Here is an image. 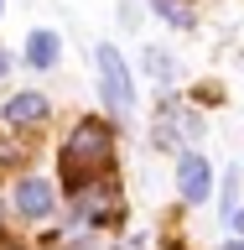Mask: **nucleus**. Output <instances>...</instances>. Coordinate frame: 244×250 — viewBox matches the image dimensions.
Returning <instances> with one entry per match:
<instances>
[{"label": "nucleus", "instance_id": "8", "mask_svg": "<svg viewBox=\"0 0 244 250\" xmlns=\"http://www.w3.org/2000/svg\"><path fill=\"white\" fill-rule=\"evenodd\" d=\"M57 31H31V42H26V62L31 68H52L57 62Z\"/></svg>", "mask_w": 244, "mask_h": 250}, {"label": "nucleus", "instance_id": "13", "mask_svg": "<svg viewBox=\"0 0 244 250\" xmlns=\"http://www.w3.org/2000/svg\"><path fill=\"white\" fill-rule=\"evenodd\" d=\"M5 73H11V58H5V52H0V78H5Z\"/></svg>", "mask_w": 244, "mask_h": 250}, {"label": "nucleus", "instance_id": "5", "mask_svg": "<svg viewBox=\"0 0 244 250\" xmlns=\"http://www.w3.org/2000/svg\"><path fill=\"white\" fill-rule=\"evenodd\" d=\"M16 208L26 219H47L52 214V183H42V177H21V188H16Z\"/></svg>", "mask_w": 244, "mask_h": 250}, {"label": "nucleus", "instance_id": "14", "mask_svg": "<svg viewBox=\"0 0 244 250\" xmlns=\"http://www.w3.org/2000/svg\"><path fill=\"white\" fill-rule=\"evenodd\" d=\"M224 250H244V240H229V245H224Z\"/></svg>", "mask_w": 244, "mask_h": 250}, {"label": "nucleus", "instance_id": "6", "mask_svg": "<svg viewBox=\"0 0 244 250\" xmlns=\"http://www.w3.org/2000/svg\"><path fill=\"white\" fill-rule=\"evenodd\" d=\"M161 141H198L203 136V120L192 115V109H167L161 104V130H156Z\"/></svg>", "mask_w": 244, "mask_h": 250}, {"label": "nucleus", "instance_id": "10", "mask_svg": "<svg viewBox=\"0 0 244 250\" xmlns=\"http://www.w3.org/2000/svg\"><path fill=\"white\" fill-rule=\"evenodd\" d=\"M146 62H151V73H156V78H171V73H177V62H171L167 52H156V47L146 52Z\"/></svg>", "mask_w": 244, "mask_h": 250}, {"label": "nucleus", "instance_id": "4", "mask_svg": "<svg viewBox=\"0 0 244 250\" xmlns=\"http://www.w3.org/2000/svg\"><path fill=\"white\" fill-rule=\"evenodd\" d=\"M177 188H182L187 203H208V193H213V167H208L198 151H187L182 162H177Z\"/></svg>", "mask_w": 244, "mask_h": 250}, {"label": "nucleus", "instance_id": "12", "mask_svg": "<svg viewBox=\"0 0 244 250\" xmlns=\"http://www.w3.org/2000/svg\"><path fill=\"white\" fill-rule=\"evenodd\" d=\"M234 224H239V234H244V203H239V208H234Z\"/></svg>", "mask_w": 244, "mask_h": 250}, {"label": "nucleus", "instance_id": "11", "mask_svg": "<svg viewBox=\"0 0 244 250\" xmlns=\"http://www.w3.org/2000/svg\"><path fill=\"white\" fill-rule=\"evenodd\" d=\"M0 250H26V245H16V240H5V234H0Z\"/></svg>", "mask_w": 244, "mask_h": 250}, {"label": "nucleus", "instance_id": "9", "mask_svg": "<svg viewBox=\"0 0 244 250\" xmlns=\"http://www.w3.org/2000/svg\"><path fill=\"white\" fill-rule=\"evenodd\" d=\"M151 11L161 16V21H171V26H192V21H198V11H192L187 0H151Z\"/></svg>", "mask_w": 244, "mask_h": 250}, {"label": "nucleus", "instance_id": "2", "mask_svg": "<svg viewBox=\"0 0 244 250\" xmlns=\"http://www.w3.org/2000/svg\"><path fill=\"white\" fill-rule=\"evenodd\" d=\"M99 89H104V104L114 115H130L135 109V83H130V68H125L120 47H99Z\"/></svg>", "mask_w": 244, "mask_h": 250}, {"label": "nucleus", "instance_id": "1", "mask_svg": "<svg viewBox=\"0 0 244 250\" xmlns=\"http://www.w3.org/2000/svg\"><path fill=\"white\" fill-rule=\"evenodd\" d=\"M109 156H114V125L78 120V130L62 141V177H68V188H83L89 177H99L109 167Z\"/></svg>", "mask_w": 244, "mask_h": 250}, {"label": "nucleus", "instance_id": "7", "mask_svg": "<svg viewBox=\"0 0 244 250\" xmlns=\"http://www.w3.org/2000/svg\"><path fill=\"white\" fill-rule=\"evenodd\" d=\"M5 125H42L47 120V99L42 94H16V99H5V115H0Z\"/></svg>", "mask_w": 244, "mask_h": 250}, {"label": "nucleus", "instance_id": "3", "mask_svg": "<svg viewBox=\"0 0 244 250\" xmlns=\"http://www.w3.org/2000/svg\"><path fill=\"white\" fill-rule=\"evenodd\" d=\"M73 208H78V219L83 224H99V219H114L120 214V188L114 183H83V188H73Z\"/></svg>", "mask_w": 244, "mask_h": 250}]
</instances>
